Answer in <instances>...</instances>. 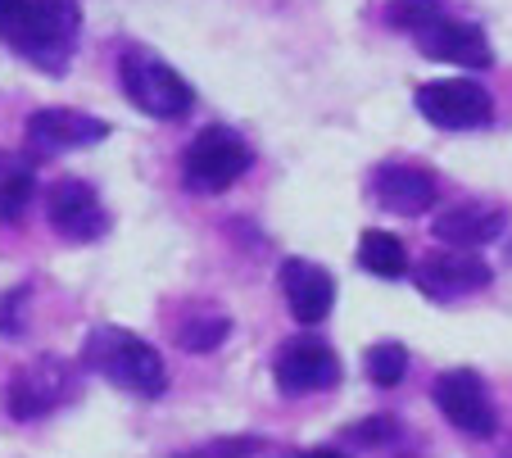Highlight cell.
I'll return each instance as SVG.
<instances>
[{
	"instance_id": "obj_1",
	"label": "cell",
	"mask_w": 512,
	"mask_h": 458,
	"mask_svg": "<svg viewBox=\"0 0 512 458\" xmlns=\"http://www.w3.org/2000/svg\"><path fill=\"white\" fill-rule=\"evenodd\" d=\"M82 368L100 372L109 386L127 390L136 400H159L168 390V363L150 341H141L127 327H91L82 341Z\"/></svg>"
},
{
	"instance_id": "obj_2",
	"label": "cell",
	"mask_w": 512,
	"mask_h": 458,
	"mask_svg": "<svg viewBox=\"0 0 512 458\" xmlns=\"http://www.w3.org/2000/svg\"><path fill=\"white\" fill-rule=\"evenodd\" d=\"M78 41H82L78 0H28L19 23H14L10 37H5V46L28 59L32 69L59 78V73H68L73 55H78Z\"/></svg>"
},
{
	"instance_id": "obj_3",
	"label": "cell",
	"mask_w": 512,
	"mask_h": 458,
	"mask_svg": "<svg viewBox=\"0 0 512 458\" xmlns=\"http://www.w3.org/2000/svg\"><path fill=\"white\" fill-rule=\"evenodd\" d=\"M118 82H123V96L155 123H177L195 109V87L145 46H127L118 55Z\"/></svg>"
},
{
	"instance_id": "obj_4",
	"label": "cell",
	"mask_w": 512,
	"mask_h": 458,
	"mask_svg": "<svg viewBox=\"0 0 512 458\" xmlns=\"http://www.w3.org/2000/svg\"><path fill=\"white\" fill-rule=\"evenodd\" d=\"M254 168L250 141L227 123H213L204 132H195V141L182 155V186L191 195H223L241 182Z\"/></svg>"
},
{
	"instance_id": "obj_5",
	"label": "cell",
	"mask_w": 512,
	"mask_h": 458,
	"mask_svg": "<svg viewBox=\"0 0 512 458\" xmlns=\"http://www.w3.org/2000/svg\"><path fill=\"white\" fill-rule=\"evenodd\" d=\"M78 395V372L59 354H41V359L23 363L5 386V409L14 422H41L55 409H64Z\"/></svg>"
},
{
	"instance_id": "obj_6",
	"label": "cell",
	"mask_w": 512,
	"mask_h": 458,
	"mask_svg": "<svg viewBox=\"0 0 512 458\" xmlns=\"http://www.w3.org/2000/svg\"><path fill=\"white\" fill-rule=\"evenodd\" d=\"M408 273H413L417 291L431 304H458L467 295L490 291L494 282L490 259H481L476 250H454V245L449 250H426L417 264H408Z\"/></svg>"
},
{
	"instance_id": "obj_7",
	"label": "cell",
	"mask_w": 512,
	"mask_h": 458,
	"mask_svg": "<svg viewBox=\"0 0 512 458\" xmlns=\"http://www.w3.org/2000/svg\"><path fill=\"white\" fill-rule=\"evenodd\" d=\"M417 114L440 132H476L494 123V96L472 78H440L413 91Z\"/></svg>"
},
{
	"instance_id": "obj_8",
	"label": "cell",
	"mask_w": 512,
	"mask_h": 458,
	"mask_svg": "<svg viewBox=\"0 0 512 458\" xmlns=\"http://www.w3.org/2000/svg\"><path fill=\"white\" fill-rule=\"evenodd\" d=\"M272 381L281 395H318V390H336L345 381V363L318 336H290L272 354Z\"/></svg>"
},
{
	"instance_id": "obj_9",
	"label": "cell",
	"mask_w": 512,
	"mask_h": 458,
	"mask_svg": "<svg viewBox=\"0 0 512 458\" xmlns=\"http://www.w3.org/2000/svg\"><path fill=\"white\" fill-rule=\"evenodd\" d=\"M431 400H435V409L445 413L449 427H458L463 436L490 440L499 431V409H494V395L481 372H472V368L440 372L431 386Z\"/></svg>"
},
{
	"instance_id": "obj_10",
	"label": "cell",
	"mask_w": 512,
	"mask_h": 458,
	"mask_svg": "<svg viewBox=\"0 0 512 458\" xmlns=\"http://www.w3.org/2000/svg\"><path fill=\"white\" fill-rule=\"evenodd\" d=\"M46 223L55 227L59 241L68 245H91L109 232V209L100 205V195L82 177H59L46 191Z\"/></svg>"
},
{
	"instance_id": "obj_11",
	"label": "cell",
	"mask_w": 512,
	"mask_h": 458,
	"mask_svg": "<svg viewBox=\"0 0 512 458\" xmlns=\"http://www.w3.org/2000/svg\"><path fill=\"white\" fill-rule=\"evenodd\" d=\"M277 282H281V295H286L290 318L300 322V327H318V322L331 318V304H336V277H331L322 264L290 254V259H281Z\"/></svg>"
},
{
	"instance_id": "obj_12",
	"label": "cell",
	"mask_w": 512,
	"mask_h": 458,
	"mask_svg": "<svg viewBox=\"0 0 512 458\" xmlns=\"http://www.w3.org/2000/svg\"><path fill=\"white\" fill-rule=\"evenodd\" d=\"M23 137L37 155H64V150H87V146H100L109 137V123L96 114H82V109H37L23 127Z\"/></svg>"
},
{
	"instance_id": "obj_13",
	"label": "cell",
	"mask_w": 512,
	"mask_h": 458,
	"mask_svg": "<svg viewBox=\"0 0 512 458\" xmlns=\"http://www.w3.org/2000/svg\"><path fill=\"white\" fill-rule=\"evenodd\" d=\"M368 191L386 214L399 218H422L440 200V182L422 164H377L368 177Z\"/></svg>"
},
{
	"instance_id": "obj_14",
	"label": "cell",
	"mask_w": 512,
	"mask_h": 458,
	"mask_svg": "<svg viewBox=\"0 0 512 458\" xmlns=\"http://www.w3.org/2000/svg\"><path fill=\"white\" fill-rule=\"evenodd\" d=\"M413 41L426 59H440V64H458V69H490L494 64L490 37H485L481 23H463L440 14L422 32H413Z\"/></svg>"
},
{
	"instance_id": "obj_15",
	"label": "cell",
	"mask_w": 512,
	"mask_h": 458,
	"mask_svg": "<svg viewBox=\"0 0 512 458\" xmlns=\"http://www.w3.org/2000/svg\"><path fill=\"white\" fill-rule=\"evenodd\" d=\"M503 227H508L503 205H490V200H458L445 214H435L431 232L445 245H454V250H481V245L499 241Z\"/></svg>"
},
{
	"instance_id": "obj_16",
	"label": "cell",
	"mask_w": 512,
	"mask_h": 458,
	"mask_svg": "<svg viewBox=\"0 0 512 458\" xmlns=\"http://www.w3.org/2000/svg\"><path fill=\"white\" fill-rule=\"evenodd\" d=\"M173 332L186 354H209L232 336V318H227L223 309H213V304H186V309L177 313Z\"/></svg>"
},
{
	"instance_id": "obj_17",
	"label": "cell",
	"mask_w": 512,
	"mask_h": 458,
	"mask_svg": "<svg viewBox=\"0 0 512 458\" xmlns=\"http://www.w3.org/2000/svg\"><path fill=\"white\" fill-rule=\"evenodd\" d=\"M358 264H363V273L381 277V282H399V277H408V264H413V259H408L399 236L372 227V232L358 236Z\"/></svg>"
},
{
	"instance_id": "obj_18",
	"label": "cell",
	"mask_w": 512,
	"mask_h": 458,
	"mask_svg": "<svg viewBox=\"0 0 512 458\" xmlns=\"http://www.w3.org/2000/svg\"><path fill=\"white\" fill-rule=\"evenodd\" d=\"M363 372H368V381L381 390L399 386V381L408 377V345H399V341L368 345V350H363Z\"/></svg>"
},
{
	"instance_id": "obj_19",
	"label": "cell",
	"mask_w": 512,
	"mask_h": 458,
	"mask_svg": "<svg viewBox=\"0 0 512 458\" xmlns=\"http://www.w3.org/2000/svg\"><path fill=\"white\" fill-rule=\"evenodd\" d=\"M32 195H37V177H32V168H10V173L0 177V218L5 223H19L23 214H28Z\"/></svg>"
},
{
	"instance_id": "obj_20",
	"label": "cell",
	"mask_w": 512,
	"mask_h": 458,
	"mask_svg": "<svg viewBox=\"0 0 512 458\" xmlns=\"http://www.w3.org/2000/svg\"><path fill=\"white\" fill-rule=\"evenodd\" d=\"M399 431H404L399 418H390V413H372V418H363V422H354V427L340 431V440L354 445V449H381V445H395Z\"/></svg>"
},
{
	"instance_id": "obj_21",
	"label": "cell",
	"mask_w": 512,
	"mask_h": 458,
	"mask_svg": "<svg viewBox=\"0 0 512 458\" xmlns=\"http://www.w3.org/2000/svg\"><path fill=\"white\" fill-rule=\"evenodd\" d=\"M440 14H445V0H390L386 5V23L399 32H422Z\"/></svg>"
},
{
	"instance_id": "obj_22",
	"label": "cell",
	"mask_w": 512,
	"mask_h": 458,
	"mask_svg": "<svg viewBox=\"0 0 512 458\" xmlns=\"http://www.w3.org/2000/svg\"><path fill=\"white\" fill-rule=\"evenodd\" d=\"M263 445V436H213L204 445H191L173 458H254Z\"/></svg>"
},
{
	"instance_id": "obj_23",
	"label": "cell",
	"mask_w": 512,
	"mask_h": 458,
	"mask_svg": "<svg viewBox=\"0 0 512 458\" xmlns=\"http://www.w3.org/2000/svg\"><path fill=\"white\" fill-rule=\"evenodd\" d=\"M32 300V286H10V291L0 295V336L5 341H19L23 336V309Z\"/></svg>"
},
{
	"instance_id": "obj_24",
	"label": "cell",
	"mask_w": 512,
	"mask_h": 458,
	"mask_svg": "<svg viewBox=\"0 0 512 458\" xmlns=\"http://www.w3.org/2000/svg\"><path fill=\"white\" fill-rule=\"evenodd\" d=\"M23 5H28V0H0V41L10 37V28H14V23H19Z\"/></svg>"
},
{
	"instance_id": "obj_25",
	"label": "cell",
	"mask_w": 512,
	"mask_h": 458,
	"mask_svg": "<svg viewBox=\"0 0 512 458\" xmlns=\"http://www.w3.org/2000/svg\"><path fill=\"white\" fill-rule=\"evenodd\" d=\"M304 458H345V454H340V449H309Z\"/></svg>"
},
{
	"instance_id": "obj_26",
	"label": "cell",
	"mask_w": 512,
	"mask_h": 458,
	"mask_svg": "<svg viewBox=\"0 0 512 458\" xmlns=\"http://www.w3.org/2000/svg\"><path fill=\"white\" fill-rule=\"evenodd\" d=\"M395 458H426L422 449H404V454H395Z\"/></svg>"
},
{
	"instance_id": "obj_27",
	"label": "cell",
	"mask_w": 512,
	"mask_h": 458,
	"mask_svg": "<svg viewBox=\"0 0 512 458\" xmlns=\"http://www.w3.org/2000/svg\"><path fill=\"white\" fill-rule=\"evenodd\" d=\"M508 264H512V241H508Z\"/></svg>"
}]
</instances>
